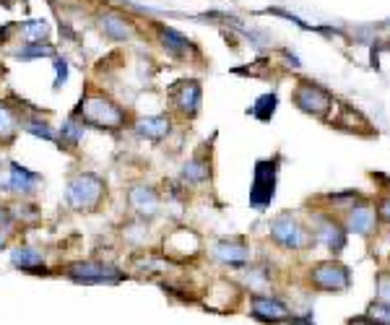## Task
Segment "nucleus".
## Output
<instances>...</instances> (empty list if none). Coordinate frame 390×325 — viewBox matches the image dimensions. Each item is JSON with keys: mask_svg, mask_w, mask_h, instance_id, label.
<instances>
[{"mask_svg": "<svg viewBox=\"0 0 390 325\" xmlns=\"http://www.w3.org/2000/svg\"><path fill=\"white\" fill-rule=\"evenodd\" d=\"M81 122H89V125H97L102 130H118L125 125V110L120 107L115 99H109L104 94H94V96H86L78 104V115H76Z\"/></svg>", "mask_w": 390, "mask_h": 325, "instance_id": "nucleus-1", "label": "nucleus"}, {"mask_svg": "<svg viewBox=\"0 0 390 325\" xmlns=\"http://www.w3.org/2000/svg\"><path fill=\"white\" fill-rule=\"evenodd\" d=\"M307 284L323 294H344L351 289V268L341 260H320L307 270Z\"/></svg>", "mask_w": 390, "mask_h": 325, "instance_id": "nucleus-2", "label": "nucleus"}, {"mask_svg": "<svg viewBox=\"0 0 390 325\" xmlns=\"http://www.w3.org/2000/svg\"><path fill=\"white\" fill-rule=\"evenodd\" d=\"M104 195H107V185L97 175L73 177L71 182H68V187H65V201H68V205H71L73 211H83V214L99 208Z\"/></svg>", "mask_w": 390, "mask_h": 325, "instance_id": "nucleus-3", "label": "nucleus"}, {"mask_svg": "<svg viewBox=\"0 0 390 325\" xmlns=\"http://www.w3.org/2000/svg\"><path fill=\"white\" fill-rule=\"evenodd\" d=\"M291 99H294V104H297L305 115H312V117H320V120L330 117V110H333V104H336V99L330 96L328 89H323V86L315 84V81H309V78H300V81H297L294 92H291Z\"/></svg>", "mask_w": 390, "mask_h": 325, "instance_id": "nucleus-4", "label": "nucleus"}, {"mask_svg": "<svg viewBox=\"0 0 390 325\" xmlns=\"http://www.w3.org/2000/svg\"><path fill=\"white\" fill-rule=\"evenodd\" d=\"M271 240L284 250H305L312 245V232L302 222H297L294 214H281L271 222Z\"/></svg>", "mask_w": 390, "mask_h": 325, "instance_id": "nucleus-5", "label": "nucleus"}, {"mask_svg": "<svg viewBox=\"0 0 390 325\" xmlns=\"http://www.w3.org/2000/svg\"><path fill=\"white\" fill-rule=\"evenodd\" d=\"M65 276L76 284H118V281H123L125 273L112 263L83 260V263H71L65 268Z\"/></svg>", "mask_w": 390, "mask_h": 325, "instance_id": "nucleus-6", "label": "nucleus"}, {"mask_svg": "<svg viewBox=\"0 0 390 325\" xmlns=\"http://www.w3.org/2000/svg\"><path fill=\"white\" fill-rule=\"evenodd\" d=\"M250 317L265 325H289L294 317V307L273 294H253L250 297Z\"/></svg>", "mask_w": 390, "mask_h": 325, "instance_id": "nucleus-7", "label": "nucleus"}, {"mask_svg": "<svg viewBox=\"0 0 390 325\" xmlns=\"http://www.w3.org/2000/svg\"><path fill=\"white\" fill-rule=\"evenodd\" d=\"M276 177H279V159H263L255 164V180L250 190V205L263 211L276 195Z\"/></svg>", "mask_w": 390, "mask_h": 325, "instance_id": "nucleus-8", "label": "nucleus"}, {"mask_svg": "<svg viewBox=\"0 0 390 325\" xmlns=\"http://www.w3.org/2000/svg\"><path fill=\"white\" fill-rule=\"evenodd\" d=\"M309 232H312V240L323 242L328 250L333 255H341L346 247V240H349V232H346L344 222L333 214H318L315 222L309 224Z\"/></svg>", "mask_w": 390, "mask_h": 325, "instance_id": "nucleus-9", "label": "nucleus"}, {"mask_svg": "<svg viewBox=\"0 0 390 325\" xmlns=\"http://www.w3.org/2000/svg\"><path fill=\"white\" fill-rule=\"evenodd\" d=\"M39 180L42 177L29 172L27 167H21L16 161H6L0 167V190L13 195H32L39 187Z\"/></svg>", "mask_w": 390, "mask_h": 325, "instance_id": "nucleus-10", "label": "nucleus"}, {"mask_svg": "<svg viewBox=\"0 0 390 325\" xmlns=\"http://www.w3.org/2000/svg\"><path fill=\"white\" fill-rule=\"evenodd\" d=\"M344 226L349 234H359V237H370L377 229V211L375 203H370L367 198L356 201L351 208H346Z\"/></svg>", "mask_w": 390, "mask_h": 325, "instance_id": "nucleus-11", "label": "nucleus"}, {"mask_svg": "<svg viewBox=\"0 0 390 325\" xmlns=\"http://www.w3.org/2000/svg\"><path fill=\"white\" fill-rule=\"evenodd\" d=\"M164 252L172 260H190L200 252V237L188 226H180L164 237Z\"/></svg>", "mask_w": 390, "mask_h": 325, "instance_id": "nucleus-12", "label": "nucleus"}, {"mask_svg": "<svg viewBox=\"0 0 390 325\" xmlns=\"http://www.w3.org/2000/svg\"><path fill=\"white\" fill-rule=\"evenodd\" d=\"M200 84L195 78H182L169 89V96H172V104L177 107L182 117H195L200 110Z\"/></svg>", "mask_w": 390, "mask_h": 325, "instance_id": "nucleus-13", "label": "nucleus"}, {"mask_svg": "<svg viewBox=\"0 0 390 325\" xmlns=\"http://www.w3.org/2000/svg\"><path fill=\"white\" fill-rule=\"evenodd\" d=\"M211 258L221 263V266H232V268H245L250 263V247L242 240H218L211 247Z\"/></svg>", "mask_w": 390, "mask_h": 325, "instance_id": "nucleus-14", "label": "nucleus"}, {"mask_svg": "<svg viewBox=\"0 0 390 325\" xmlns=\"http://www.w3.org/2000/svg\"><path fill=\"white\" fill-rule=\"evenodd\" d=\"M127 203L141 219H151L159 214V193L151 185H133L127 193Z\"/></svg>", "mask_w": 390, "mask_h": 325, "instance_id": "nucleus-15", "label": "nucleus"}, {"mask_svg": "<svg viewBox=\"0 0 390 325\" xmlns=\"http://www.w3.org/2000/svg\"><path fill=\"white\" fill-rule=\"evenodd\" d=\"M138 138H148V140H162L169 136L172 130V120L167 115H146V117H138L136 125H133Z\"/></svg>", "mask_w": 390, "mask_h": 325, "instance_id": "nucleus-16", "label": "nucleus"}, {"mask_svg": "<svg viewBox=\"0 0 390 325\" xmlns=\"http://www.w3.org/2000/svg\"><path fill=\"white\" fill-rule=\"evenodd\" d=\"M11 263H13L16 268L36 270V268H42L45 258H42V252L34 250V247H29V245H18V247L11 250Z\"/></svg>", "mask_w": 390, "mask_h": 325, "instance_id": "nucleus-17", "label": "nucleus"}, {"mask_svg": "<svg viewBox=\"0 0 390 325\" xmlns=\"http://www.w3.org/2000/svg\"><path fill=\"white\" fill-rule=\"evenodd\" d=\"M182 182L185 185H203V182H209V177H211V167H209V161L206 159H190L185 167H182Z\"/></svg>", "mask_w": 390, "mask_h": 325, "instance_id": "nucleus-18", "label": "nucleus"}, {"mask_svg": "<svg viewBox=\"0 0 390 325\" xmlns=\"http://www.w3.org/2000/svg\"><path fill=\"white\" fill-rule=\"evenodd\" d=\"M99 27L109 39H127L130 37V24H127L125 19H120L118 13H104V16L99 19Z\"/></svg>", "mask_w": 390, "mask_h": 325, "instance_id": "nucleus-19", "label": "nucleus"}, {"mask_svg": "<svg viewBox=\"0 0 390 325\" xmlns=\"http://www.w3.org/2000/svg\"><path fill=\"white\" fill-rule=\"evenodd\" d=\"M159 37H162V45L167 47L169 52H174V55H182V52L190 50V39L169 27H159Z\"/></svg>", "mask_w": 390, "mask_h": 325, "instance_id": "nucleus-20", "label": "nucleus"}, {"mask_svg": "<svg viewBox=\"0 0 390 325\" xmlns=\"http://www.w3.org/2000/svg\"><path fill=\"white\" fill-rule=\"evenodd\" d=\"M83 138V122L73 115V117H68L65 120V125L60 128V146H65V149H71V146H76L78 140Z\"/></svg>", "mask_w": 390, "mask_h": 325, "instance_id": "nucleus-21", "label": "nucleus"}, {"mask_svg": "<svg viewBox=\"0 0 390 325\" xmlns=\"http://www.w3.org/2000/svg\"><path fill=\"white\" fill-rule=\"evenodd\" d=\"M276 104H279V99H276V94H263V96H258L255 99V104L250 107V115L253 117H258V120H271L273 112H276Z\"/></svg>", "mask_w": 390, "mask_h": 325, "instance_id": "nucleus-22", "label": "nucleus"}, {"mask_svg": "<svg viewBox=\"0 0 390 325\" xmlns=\"http://www.w3.org/2000/svg\"><path fill=\"white\" fill-rule=\"evenodd\" d=\"M21 37L27 39L29 45H39L42 39H47L50 37V27H47L45 21H27L24 27H21Z\"/></svg>", "mask_w": 390, "mask_h": 325, "instance_id": "nucleus-23", "label": "nucleus"}, {"mask_svg": "<svg viewBox=\"0 0 390 325\" xmlns=\"http://www.w3.org/2000/svg\"><path fill=\"white\" fill-rule=\"evenodd\" d=\"M16 117H13V112L6 107V104H0V140H6V143H11V140L16 138Z\"/></svg>", "mask_w": 390, "mask_h": 325, "instance_id": "nucleus-24", "label": "nucleus"}, {"mask_svg": "<svg viewBox=\"0 0 390 325\" xmlns=\"http://www.w3.org/2000/svg\"><path fill=\"white\" fill-rule=\"evenodd\" d=\"M21 128L29 130V133H32V136H36V138H45V140H53L55 138L53 128H50V125H47L42 117H29V120L21 122Z\"/></svg>", "mask_w": 390, "mask_h": 325, "instance_id": "nucleus-25", "label": "nucleus"}, {"mask_svg": "<svg viewBox=\"0 0 390 325\" xmlns=\"http://www.w3.org/2000/svg\"><path fill=\"white\" fill-rule=\"evenodd\" d=\"M364 315H370L372 320H377V323H382V325H390V305H385L380 299H375L372 305L364 310Z\"/></svg>", "mask_w": 390, "mask_h": 325, "instance_id": "nucleus-26", "label": "nucleus"}, {"mask_svg": "<svg viewBox=\"0 0 390 325\" xmlns=\"http://www.w3.org/2000/svg\"><path fill=\"white\" fill-rule=\"evenodd\" d=\"M50 55H55V50L42 45V42H39V45H29L16 52V57H21V60H34V57H50Z\"/></svg>", "mask_w": 390, "mask_h": 325, "instance_id": "nucleus-27", "label": "nucleus"}, {"mask_svg": "<svg viewBox=\"0 0 390 325\" xmlns=\"http://www.w3.org/2000/svg\"><path fill=\"white\" fill-rule=\"evenodd\" d=\"M377 297L380 302H385V305H390V270H380L377 273Z\"/></svg>", "mask_w": 390, "mask_h": 325, "instance_id": "nucleus-28", "label": "nucleus"}, {"mask_svg": "<svg viewBox=\"0 0 390 325\" xmlns=\"http://www.w3.org/2000/svg\"><path fill=\"white\" fill-rule=\"evenodd\" d=\"M375 211H377V219L385 224H390V195H382L377 205H375Z\"/></svg>", "mask_w": 390, "mask_h": 325, "instance_id": "nucleus-29", "label": "nucleus"}, {"mask_svg": "<svg viewBox=\"0 0 390 325\" xmlns=\"http://www.w3.org/2000/svg\"><path fill=\"white\" fill-rule=\"evenodd\" d=\"M346 325H382V323H377V320H372V317L370 315H356V317H351V320H349V323Z\"/></svg>", "mask_w": 390, "mask_h": 325, "instance_id": "nucleus-30", "label": "nucleus"}, {"mask_svg": "<svg viewBox=\"0 0 390 325\" xmlns=\"http://www.w3.org/2000/svg\"><path fill=\"white\" fill-rule=\"evenodd\" d=\"M11 226V214L6 205H0V229H8Z\"/></svg>", "mask_w": 390, "mask_h": 325, "instance_id": "nucleus-31", "label": "nucleus"}, {"mask_svg": "<svg viewBox=\"0 0 390 325\" xmlns=\"http://www.w3.org/2000/svg\"><path fill=\"white\" fill-rule=\"evenodd\" d=\"M3 247H6V234L0 232V250H3Z\"/></svg>", "mask_w": 390, "mask_h": 325, "instance_id": "nucleus-32", "label": "nucleus"}]
</instances>
